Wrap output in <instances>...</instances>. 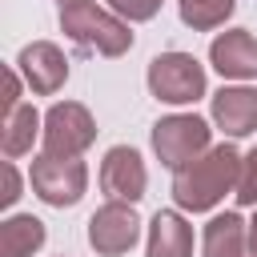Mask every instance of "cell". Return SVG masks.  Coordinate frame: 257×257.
Wrapping results in <instances>:
<instances>
[{
  "instance_id": "cell-2",
  "label": "cell",
  "mask_w": 257,
  "mask_h": 257,
  "mask_svg": "<svg viewBox=\"0 0 257 257\" xmlns=\"http://www.w3.org/2000/svg\"><path fill=\"white\" fill-rule=\"evenodd\" d=\"M60 28L72 44H80L84 52H96V56H124L133 48L128 20H120L112 8H100L92 0L64 4L60 8Z\"/></svg>"
},
{
  "instance_id": "cell-20",
  "label": "cell",
  "mask_w": 257,
  "mask_h": 257,
  "mask_svg": "<svg viewBox=\"0 0 257 257\" xmlns=\"http://www.w3.org/2000/svg\"><path fill=\"white\" fill-rule=\"evenodd\" d=\"M24 100H20V76H16V68H4V116L8 112H16Z\"/></svg>"
},
{
  "instance_id": "cell-16",
  "label": "cell",
  "mask_w": 257,
  "mask_h": 257,
  "mask_svg": "<svg viewBox=\"0 0 257 257\" xmlns=\"http://www.w3.org/2000/svg\"><path fill=\"white\" fill-rule=\"evenodd\" d=\"M237 0H181V20L193 32H213L233 16Z\"/></svg>"
},
{
  "instance_id": "cell-17",
  "label": "cell",
  "mask_w": 257,
  "mask_h": 257,
  "mask_svg": "<svg viewBox=\"0 0 257 257\" xmlns=\"http://www.w3.org/2000/svg\"><path fill=\"white\" fill-rule=\"evenodd\" d=\"M233 197H237V205H257V149H249L241 157V173H237Z\"/></svg>"
},
{
  "instance_id": "cell-9",
  "label": "cell",
  "mask_w": 257,
  "mask_h": 257,
  "mask_svg": "<svg viewBox=\"0 0 257 257\" xmlns=\"http://www.w3.org/2000/svg\"><path fill=\"white\" fill-rule=\"evenodd\" d=\"M16 68H20L24 84H28L36 96H52V92H60L64 80H68V60H64V52H60L52 40H32V44H24L20 56H16Z\"/></svg>"
},
{
  "instance_id": "cell-14",
  "label": "cell",
  "mask_w": 257,
  "mask_h": 257,
  "mask_svg": "<svg viewBox=\"0 0 257 257\" xmlns=\"http://www.w3.org/2000/svg\"><path fill=\"white\" fill-rule=\"evenodd\" d=\"M44 245V221L32 213H12L0 221V257H32Z\"/></svg>"
},
{
  "instance_id": "cell-1",
  "label": "cell",
  "mask_w": 257,
  "mask_h": 257,
  "mask_svg": "<svg viewBox=\"0 0 257 257\" xmlns=\"http://www.w3.org/2000/svg\"><path fill=\"white\" fill-rule=\"evenodd\" d=\"M241 153L233 145H209L193 165L173 173V201L185 213H209L225 193L237 189Z\"/></svg>"
},
{
  "instance_id": "cell-12",
  "label": "cell",
  "mask_w": 257,
  "mask_h": 257,
  "mask_svg": "<svg viewBox=\"0 0 257 257\" xmlns=\"http://www.w3.org/2000/svg\"><path fill=\"white\" fill-rule=\"evenodd\" d=\"M149 257H193V225L173 209H157L149 221Z\"/></svg>"
},
{
  "instance_id": "cell-18",
  "label": "cell",
  "mask_w": 257,
  "mask_h": 257,
  "mask_svg": "<svg viewBox=\"0 0 257 257\" xmlns=\"http://www.w3.org/2000/svg\"><path fill=\"white\" fill-rule=\"evenodd\" d=\"M120 20H128V24H141V20H153L157 12H161V4L165 0H104Z\"/></svg>"
},
{
  "instance_id": "cell-11",
  "label": "cell",
  "mask_w": 257,
  "mask_h": 257,
  "mask_svg": "<svg viewBox=\"0 0 257 257\" xmlns=\"http://www.w3.org/2000/svg\"><path fill=\"white\" fill-rule=\"evenodd\" d=\"M209 112H213V124L221 133L249 137V133H257V88H245V84L221 88V92H213Z\"/></svg>"
},
{
  "instance_id": "cell-19",
  "label": "cell",
  "mask_w": 257,
  "mask_h": 257,
  "mask_svg": "<svg viewBox=\"0 0 257 257\" xmlns=\"http://www.w3.org/2000/svg\"><path fill=\"white\" fill-rule=\"evenodd\" d=\"M0 173H4V193H0V205H4V209H12V205L20 201V173H16V165H12V161H4V169H0Z\"/></svg>"
},
{
  "instance_id": "cell-7",
  "label": "cell",
  "mask_w": 257,
  "mask_h": 257,
  "mask_svg": "<svg viewBox=\"0 0 257 257\" xmlns=\"http://www.w3.org/2000/svg\"><path fill=\"white\" fill-rule=\"evenodd\" d=\"M141 237V217L128 201H108L88 217V245L100 257H120L137 245Z\"/></svg>"
},
{
  "instance_id": "cell-21",
  "label": "cell",
  "mask_w": 257,
  "mask_h": 257,
  "mask_svg": "<svg viewBox=\"0 0 257 257\" xmlns=\"http://www.w3.org/2000/svg\"><path fill=\"white\" fill-rule=\"evenodd\" d=\"M249 249H253V253H257V217H253V221H249Z\"/></svg>"
},
{
  "instance_id": "cell-4",
  "label": "cell",
  "mask_w": 257,
  "mask_h": 257,
  "mask_svg": "<svg viewBox=\"0 0 257 257\" xmlns=\"http://www.w3.org/2000/svg\"><path fill=\"white\" fill-rule=\"evenodd\" d=\"M209 88L205 68L189 52H161L149 60V92L165 104H193Z\"/></svg>"
},
{
  "instance_id": "cell-22",
  "label": "cell",
  "mask_w": 257,
  "mask_h": 257,
  "mask_svg": "<svg viewBox=\"0 0 257 257\" xmlns=\"http://www.w3.org/2000/svg\"><path fill=\"white\" fill-rule=\"evenodd\" d=\"M56 4H60V8H64V4H76V0H56Z\"/></svg>"
},
{
  "instance_id": "cell-15",
  "label": "cell",
  "mask_w": 257,
  "mask_h": 257,
  "mask_svg": "<svg viewBox=\"0 0 257 257\" xmlns=\"http://www.w3.org/2000/svg\"><path fill=\"white\" fill-rule=\"evenodd\" d=\"M36 133H44V116L32 108V104H20L16 112L4 116V128H0V145H4V157L16 161L24 153H32V141Z\"/></svg>"
},
{
  "instance_id": "cell-8",
  "label": "cell",
  "mask_w": 257,
  "mask_h": 257,
  "mask_svg": "<svg viewBox=\"0 0 257 257\" xmlns=\"http://www.w3.org/2000/svg\"><path fill=\"white\" fill-rule=\"evenodd\" d=\"M145 185H149V173H145L141 153L128 149V145H112L100 161V189L108 193V201L137 205L145 197Z\"/></svg>"
},
{
  "instance_id": "cell-10",
  "label": "cell",
  "mask_w": 257,
  "mask_h": 257,
  "mask_svg": "<svg viewBox=\"0 0 257 257\" xmlns=\"http://www.w3.org/2000/svg\"><path fill=\"white\" fill-rule=\"evenodd\" d=\"M209 60L225 80H249V76H257V36H249L245 28H229L221 36H213Z\"/></svg>"
},
{
  "instance_id": "cell-6",
  "label": "cell",
  "mask_w": 257,
  "mask_h": 257,
  "mask_svg": "<svg viewBox=\"0 0 257 257\" xmlns=\"http://www.w3.org/2000/svg\"><path fill=\"white\" fill-rule=\"evenodd\" d=\"M96 141V120L84 104L60 100L44 112V153L52 157H80Z\"/></svg>"
},
{
  "instance_id": "cell-3",
  "label": "cell",
  "mask_w": 257,
  "mask_h": 257,
  "mask_svg": "<svg viewBox=\"0 0 257 257\" xmlns=\"http://www.w3.org/2000/svg\"><path fill=\"white\" fill-rule=\"evenodd\" d=\"M209 120H201L197 112H173V116H161L153 124V153L161 157L165 169H185L193 165L205 149H209Z\"/></svg>"
},
{
  "instance_id": "cell-23",
  "label": "cell",
  "mask_w": 257,
  "mask_h": 257,
  "mask_svg": "<svg viewBox=\"0 0 257 257\" xmlns=\"http://www.w3.org/2000/svg\"><path fill=\"white\" fill-rule=\"evenodd\" d=\"M245 257H257V253H253V249H249V253H245Z\"/></svg>"
},
{
  "instance_id": "cell-5",
  "label": "cell",
  "mask_w": 257,
  "mask_h": 257,
  "mask_svg": "<svg viewBox=\"0 0 257 257\" xmlns=\"http://www.w3.org/2000/svg\"><path fill=\"white\" fill-rule=\"evenodd\" d=\"M28 181H32V193L52 205V209H68L84 197L88 189V169L80 157H52V153H40L28 169Z\"/></svg>"
},
{
  "instance_id": "cell-13",
  "label": "cell",
  "mask_w": 257,
  "mask_h": 257,
  "mask_svg": "<svg viewBox=\"0 0 257 257\" xmlns=\"http://www.w3.org/2000/svg\"><path fill=\"white\" fill-rule=\"evenodd\" d=\"M201 249H205V257H245L249 253V225L237 213H217L205 225Z\"/></svg>"
}]
</instances>
